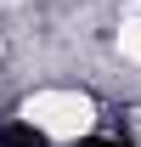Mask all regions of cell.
<instances>
[{
	"instance_id": "obj_1",
	"label": "cell",
	"mask_w": 141,
	"mask_h": 147,
	"mask_svg": "<svg viewBox=\"0 0 141 147\" xmlns=\"http://www.w3.org/2000/svg\"><path fill=\"white\" fill-rule=\"evenodd\" d=\"M23 125H34L45 142H85L96 130V102L85 91H34L23 102Z\"/></svg>"
},
{
	"instance_id": "obj_2",
	"label": "cell",
	"mask_w": 141,
	"mask_h": 147,
	"mask_svg": "<svg viewBox=\"0 0 141 147\" xmlns=\"http://www.w3.org/2000/svg\"><path fill=\"white\" fill-rule=\"evenodd\" d=\"M119 51L130 57V62H141V17H124V28H119Z\"/></svg>"
},
{
	"instance_id": "obj_3",
	"label": "cell",
	"mask_w": 141,
	"mask_h": 147,
	"mask_svg": "<svg viewBox=\"0 0 141 147\" xmlns=\"http://www.w3.org/2000/svg\"><path fill=\"white\" fill-rule=\"evenodd\" d=\"M85 147H113V142H90V136H85Z\"/></svg>"
}]
</instances>
